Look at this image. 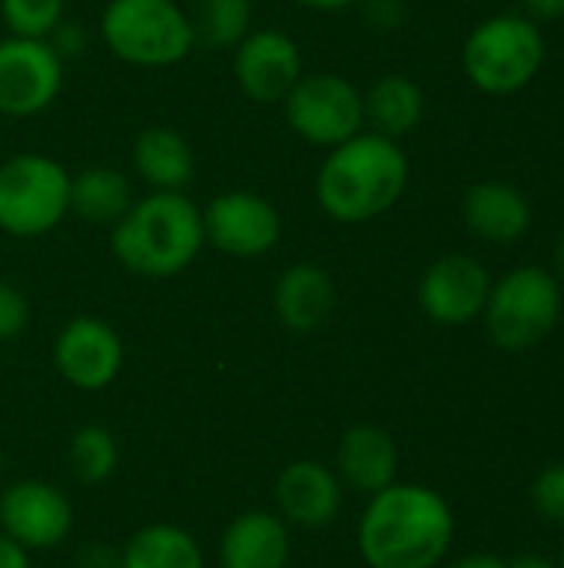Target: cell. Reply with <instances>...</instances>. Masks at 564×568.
<instances>
[{"instance_id": "f1b7e54d", "label": "cell", "mask_w": 564, "mask_h": 568, "mask_svg": "<svg viewBox=\"0 0 564 568\" xmlns=\"http://www.w3.org/2000/svg\"><path fill=\"white\" fill-rule=\"evenodd\" d=\"M366 7V17L379 30H396L406 20V3L402 0H359Z\"/></svg>"}, {"instance_id": "9a60e30c", "label": "cell", "mask_w": 564, "mask_h": 568, "mask_svg": "<svg viewBox=\"0 0 564 568\" xmlns=\"http://www.w3.org/2000/svg\"><path fill=\"white\" fill-rule=\"evenodd\" d=\"M279 519L299 529H326L342 509V483L322 463L302 459L279 473L276 479Z\"/></svg>"}, {"instance_id": "cb8c5ba5", "label": "cell", "mask_w": 564, "mask_h": 568, "mask_svg": "<svg viewBox=\"0 0 564 568\" xmlns=\"http://www.w3.org/2000/svg\"><path fill=\"white\" fill-rule=\"evenodd\" d=\"M189 20L196 47L233 50L253 30V0H196Z\"/></svg>"}, {"instance_id": "d590c367", "label": "cell", "mask_w": 564, "mask_h": 568, "mask_svg": "<svg viewBox=\"0 0 564 568\" xmlns=\"http://www.w3.org/2000/svg\"><path fill=\"white\" fill-rule=\"evenodd\" d=\"M555 273L564 280V233L558 236V246H555Z\"/></svg>"}, {"instance_id": "6da1fadb", "label": "cell", "mask_w": 564, "mask_h": 568, "mask_svg": "<svg viewBox=\"0 0 564 568\" xmlns=\"http://www.w3.org/2000/svg\"><path fill=\"white\" fill-rule=\"evenodd\" d=\"M452 542V506L419 483L386 486L359 519V552L369 568H439Z\"/></svg>"}, {"instance_id": "ba28073f", "label": "cell", "mask_w": 564, "mask_h": 568, "mask_svg": "<svg viewBox=\"0 0 564 568\" xmlns=\"http://www.w3.org/2000/svg\"><path fill=\"white\" fill-rule=\"evenodd\" d=\"M279 106L289 130L319 150H332L366 130L362 90L342 73H302Z\"/></svg>"}, {"instance_id": "7a4b0ae2", "label": "cell", "mask_w": 564, "mask_h": 568, "mask_svg": "<svg viewBox=\"0 0 564 568\" xmlns=\"http://www.w3.org/2000/svg\"><path fill=\"white\" fill-rule=\"evenodd\" d=\"M409 186V156L399 140L372 130L326 150L316 170V203L342 226L372 223L389 213Z\"/></svg>"}, {"instance_id": "7402d4cb", "label": "cell", "mask_w": 564, "mask_h": 568, "mask_svg": "<svg viewBox=\"0 0 564 568\" xmlns=\"http://www.w3.org/2000/svg\"><path fill=\"white\" fill-rule=\"evenodd\" d=\"M133 180L116 166H86L70 176V213L93 226H113L133 206Z\"/></svg>"}, {"instance_id": "ffe728a7", "label": "cell", "mask_w": 564, "mask_h": 568, "mask_svg": "<svg viewBox=\"0 0 564 568\" xmlns=\"http://www.w3.org/2000/svg\"><path fill=\"white\" fill-rule=\"evenodd\" d=\"M223 568H286L289 529L279 516L253 509L236 516L219 542Z\"/></svg>"}, {"instance_id": "d6986e66", "label": "cell", "mask_w": 564, "mask_h": 568, "mask_svg": "<svg viewBox=\"0 0 564 568\" xmlns=\"http://www.w3.org/2000/svg\"><path fill=\"white\" fill-rule=\"evenodd\" d=\"M339 479L366 496L382 493L396 483L399 473V449L396 439L379 426H352L336 453Z\"/></svg>"}, {"instance_id": "4dcf8cb0", "label": "cell", "mask_w": 564, "mask_h": 568, "mask_svg": "<svg viewBox=\"0 0 564 568\" xmlns=\"http://www.w3.org/2000/svg\"><path fill=\"white\" fill-rule=\"evenodd\" d=\"M525 10L535 23H552L564 17V0H525Z\"/></svg>"}, {"instance_id": "484cf974", "label": "cell", "mask_w": 564, "mask_h": 568, "mask_svg": "<svg viewBox=\"0 0 564 568\" xmlns=\"http://www.w3.org/2000/svg\"><path fill=\"white\" fill-rule=\"evenodd\" d=\"M66 0H0V20L10 37L50 40L63 23Z\"/></svg>"}, {"instance_id": "e575fe53", "label": "cell", "mask_w": 564, "mask_h": 568, "mask_svg": "<svg viewBox=\"0 0 564 568\" xmlns=\"http://www.w3.org/2000/svg\"><path fill=\"white\" fill-rule=\"evenodd\" d=\"M509 568H558V562H552L545 556H522V559H512Z\"/></svg>"}, {"instance_id": "83f0119b", "label": "cell", "mask_w": 564, "mask_h": 568, "mask_svg": "<svg viewBox=\"0 0 564 568\" xmlns=\"http://www.w3.org/2000/svg\"><path fill=\"white\" fill-rule=\"evenodd\" d=\"M30 323V300L20 286L0 280V343L17 339Z\"/></svg>"}, {"instance_id": "5b68a950", "label": "cell", "mask_w": 564, "mask_h": 568, "mask_svg": "<svg viewBox=\"0 0 564 568\" xmlns=\"http://www.w3.org/2000/svg\"><path fill=\"white\" fill-rule=\"evenodd\" d=\"M545 63V33L532 17L495 13L472 27L462 47V70L489 97L525 90Z\"/></svg>"}, {"instance_id": "603a6c76", "label": "cell", "mask_w": 564, "mask_h": 568, "mask_svg": "<svg viewBox=\"0 0 564 568\" xmlns=\"http://www.w3.org/2000/svg\"><path fill=\"white\" fill-rule=\"evenodd\" d=\"M120 568H203V552L189 532L156 523L123 546Z\"/></svg>"}, {"instance_id": "8fae6325", "label": "cell", "mask_w": 564, "mask_h": 568, "mask_svg": "<svg viewBox=\"0 0 564 568\" xmlns=\"http://www.w3.org/2000/svg\"><path fill=\"white\" fill-rule=\"evenodd\" d=\"M302 73V50L286 30H249L233 47V80L253 103H283Z\"/></svg>"}, {"instance_id": "9c48e42d", "label": "cell", "mask_w": 564, "mask_h": 568, "mask_svg": "<svg viewBox=\"0 0 564 568\" xmlns=\"http://www.w3.org/2000/svg\"><path fill=\"white\" fill-rule=\"evenodd\" d=\"M63 90V57L50 40H0V113L30 120L47 113Z\"/></svg>"}, {"instance_id": "44dd1931", "label": "cell", "mask_w": 564, "mask_h": 568, "mask_svg": "<svg viewBox=\"0 0 564 568\" xmlns=\"http://www.w3.org/2000/svg\"><path fill=\"white\" fill-rule=\"evenodd\" d=\"M362 106H366V130L389 140H402L422 123L425 93L412 77L386 73L362 93Z\"/></svg>"}, {"instance_id": "4fadbf2b", "label": "cell", "mask_w": 564, "mask_h": 568, "mask_svg": "<svg viewBox=\"0 0 564 568\" xmlns=\"http://www.w3.org/2000/svg\"><path fill=\"white\" fill-rule=\"evenodd\" d=\"M73 509L66 496L40 479H23L0 496V532L27 552L53 549L70 536Z\"/></svg>"}, {"instance_id": "4316f807", "label": "cell", "mask_w": 564, "mask_h": 568, "mask_svg": "<svg viewBox=\"0 0 564 568\" xmlns=\"http://www.w3.org/2000/svg\"><path fill=\"white\" fill-rule=\"evenodd\" d=\"M532 506L535 513L564 529V463H555L548 469H542L532 483Z\"/></svg>"}, {"instance_id": "d4e9b609", "label": "cell", "mask_w": 564, "mask_h": 568, "mask_svg": "<svg viewBox=\"0 0 564 568\" xmlns=\"http://www.w3.org/2000/svg\"><path fill=\"white\" fill-rule=\"evenodd\" d=\"M70 469L80 483H103L116 469V443L110 429L103 426H83L76 429L70 443Z\"/></svg>"}, {"instance_id": "74e56055", "label": "cell", "mask_w": 564, "mask_h": 568, "mask_svg": "<svg viewBox=\"0 0 564 568\" xmlns=\"http://www.w3.org/2000/svg\"><path fill=\"white\" fill-rule=\"evenodd\" d=\"M558 568H564V549H562V559H558Z\"/></svg>"}, {"instance_id": "5bb4252c", "label": "cell", "mask_w": 564, "mask_h": 568, "mask_svg": "<svg viewBox=\"0 0 564 568\" xmlns=\"http://www.w3.org/2000/svg\"><path fill=\"white\" fill-rule=\"evenodd\" d=\"M53 363L70 386L83 393H100L120 376L123 343L110 323L96 316H76L57 333Z\"/></svg>"}, {"instance_id": "277c9868", "label": "cell", "mask_w": 564, "mask_h": 568, "mask_svg": "<svg viewBox=\"0 0 564 568\" xmlns=\"http://www.w3.org/2000/svg\"><path fill=\"white\" fill-rule=\"evenodd\" d=\"M106 50L140 70H166L196 50L189 10L176 0H110L100 13Z\"/></svg>"}, {"instance_id": "1f68e13d", "label": "cell", "mask_w": 564, "mask_h": 568, "mask_svg": "<svg viewBox=\"0 0 564 568\" xmlns=\"http://www.w3.org/2000/svg\"><path fill=\"white\" fill-rule=\"evenodd\" d=\"M0 568H30V552L0 532Z\"/></svg>"}, {"instance_id": "ac0fdd59", "label": "cell", "mask_w": 564, "mask_h": 568, "mask_svg": "<svg viewBox=\"0 0 564 568\" xmlns=\"http://www.w3.org/2000/svg\"><path fill=\"white\" fill-rule=\"evenodd\" d=\"M273 306L279 323L289 333H312L319 329L336 306V283L316 263L286 266L273 290Z\"/></svg>"}, {"instance_id": "7c38bea8", "label": "cell", "mask_w": 564, "mask_h": 568, "mask_svg": "<svg viewBox=\"0 0 564 568\" xmlns=\"http://www.w3.org/2000/svg\"><path fill=\"white\" fill-rule=\"evenodd\" d=\"M489 293L492 276L469 253L439 256L419 280V306L439 326H465L479 320Z\"/></svg>"}, {"instance_id": "52a82bcc", "label": "cell", "mask_w": 564, "mask_h": 568, "mask_svg": "<svg viewBox=\"0 0 564 568\" xmlns=\"http://www.w3.org/2000/svg\"><path fill=\"white\" fill-rule=\"evenodd\" d=\"M495 346L522 353L552 336L562 320V283L545 266H519L492 283L482 310Z\"/></svg>"}, {"instance_id": "3957f363", "label": "cell", "mask_w": 564, "mask_h": 568, "mask_svg": "<svg viewBox=\"0 0 564 568\" xmlns=\"http://www.w3.org/2000/svg\"><path fill=\"white\" fill-rule=\"evenodd\" d=\"M203 206L189 200V193L150 190L133 200L120 223H113L110 250L116 263L146 280H170L193 266L203 253Z\"/></svg>"}, {"instance_id": "836d02e7", "label": "cell", "mask_w": 564, "mask_h": 568, "mask_svg": "<svg viewBox=\"0 0 564 568\" xmlns=\"http://www.w3.org/2000/svg\"><path fill=\"white\" fill-rule=\"evenodd\" d=\"M452 568H509V562L499 559V556H492V552H475V556L459 559Z\"/></svg>"}, {"instance_id": "e0dca14e", "label": "cell", "mask_w": 564, "mask_h": 568, "mask_svg": "<svg viewBox=\"0 0 564 568\" xmlns=\"http://www.w3.org/2000/svg\"><path fill=\"white\" fill-rule=\"evenodd\" d=\"M130 163L133 173L150 190L186 193V186L196 176V153L189 140L176 126H163V123H153L136 133L130 146Z\"/></svg>"}, {"instance_id": "30bf717a", "label": "cell", "mask_w": 564, "mask_h": 568, "mask_svg": "<svg viewBox=\"0 0 564 568\" xmlns=\"http://www.w3.org/2000/svg\"><path fill=\"white\" fill-rule=\"evenodd\" d=\"M203 233L206 243L236 260H256L279 246L283 216L276 203L249 190L216 193L203 206Z\"/></svg>"}, {"instance_id": "d6a6232c", "label": "cell", "mask_w": 564, "mask_h": 568, "mask_svg": "<svg viewBox=\"0 0 564 568\" xmlns=\"http://www.w3.org/2000/svg\"><path fill=\"white\" fill-rule=\"evenodd\" d=\"M296 7H306V10H316V13H339V10H349L356 7L359 0H293Z\"/></svg>"}, {"instance_id": "2e32d148", "label": "cell", "mask_w": 564, "mask_h": 568, "mask_svg": "<svg viewBox=\"0 0 564 568\" xmlns=\"http://www.w3.org/2000/svg\"><path fill=\"white\" fill-rule=\"evenodd\" d=\"M462 220L482 243L509 246L522 240L532 226V203L522 190L505 180H482L469 186L462 200Z\"/></svg>"}, {"instance_id": "8992f818", "label": "cell", "mask_w": 564, "mask_h": 568, "mask_svg": "<svg viewBox=\"0 0 564 568\" xmlns=\"http://www.w3.org/2000/svg\"><path fill=\"white\" fill-rule=\"evenodd\" d=\"M70 216V173L47 153H13L0 163V233L37 240Z\"/></svg>"}, {"instance_id": "f546056e", "label": "cell", "mask_w": 564, "mask_h": 568, "mask_svg": "<svg viewBox=\"0 0 564 568\" xmlns=\"http://www.w3.org/2000/svg\"><path fill=\"white\" fill-rule=\"evenodd\" d=\"M76 568H120V552H113L103 542H90L80 556H76Z\"/></svg>"}, {"instance_id": "8d00e7d4", "label": "cell", "mask_w": 564, "mask_h": 568, "mask_svg": "<svg viewBox=\"0 0 564 568\" xmlns=\"http://www.w3.org/2000/svg\"><path fill=\"white\" fill-rule=\"evenodd\" d=\"M0 479H3V449H0Z\"/></svg>"}]
</instances>
